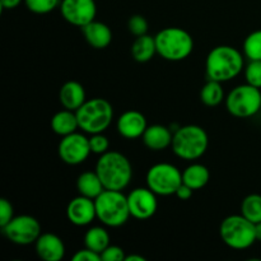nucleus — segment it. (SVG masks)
<instances>
[{"mask_svg":"<svg viewBox=\"0 0 261 261\" xmlns=\"http://www.w3.org/2000/svg\"><path fill=\"white\" fill-rule=\"evenodd\" d=\"M96 172L106 190L122 191L133 178V166L126 155L115 150L101 154L96 163Z\"/></svg>","mask_w":261,"mask_h":261,"instance_id":"obj_1","label":"nucleus"},{"mask_svg":"<svg viewBox=\"0 0 261 261\" xmlns=\"http://www.w3.org/2000/svg\"><path fill=\"white\" fill-rule=\"evenodd\" d=\"M244 55L237 48L228 45L214 47L205 60V71L212 81L229 82L244 70Z\"/></svg>","mask_w":261,"mask_h":261,"instance_id":"obj_2","label":"nucleus"},{"mask_svg":"<svg viewBox=\"0 0 261 261\" xmlns=\"http://www.w3.org/2000/svg\"><path fill=\"white\" fill-rule=\"evenodd\" d=\"M97 219L103 226L117 228L129 221L132 217L127 203V196L122 191L106 190L94 199Z\"/></svg>","mask_w":261,"mask_h":261,"instance_id":"obj_3","label":"nucleus"},{"mask_svg":"<svg viewBox=\"0 0 261 261\" xmlns=\"http://www.w3.org/2000/svg\"><path fill=\"white\" fill-rule=\"evenodd\" d=\"M208 145L209 138L203 127L199 125H185L173 133L171 148L176 157L195 161L205 154Z\"/></svg>","mask_w":261,"mask_h":261,"instance_id":"obj_4","label":"nucleus"},{"mask_svg":"<svg viewBox=\"0 0 261 261\" xmlns=\"http://www.w3.org/2000/svg\"><path fill=\"white\" fill-rule=\"evenodd\" d=\"M157 54L168 61H182L194 50V38L180 27H167L154 36Z\"/></svg>","mask_w":261,"mask_h":261,"instance_id":"obj_5","label":"nucleus"},{"mask_svg":"<svg viewBox=\"0 0 261 261\" xmlns=\"http://www.w3.org/2000/svg\"><path fill=\"white\" fill-rule=\"evenodd\" d=\"M75 112L79 129L91 135L106 132L114 119L112 105L107 99L99 97L87 99Z\"/></svg>","mask_w":261,"mask_h":261,"instance_id":"obj_6","label":"nucleus"},{"mask_svg":"<svg viewBox=\"0 0 261 261\" xmlns=\"http://www.w3.org/2000/svg\"><path fill=\"white\" fill-rule=\"evenodd\" d=\"M219 234L224 244L233 250H246L256 241L255 223L242 214H233L222 221Z\"/></svg>","mask_w":261,"mask_h":261,"instance_id":"obj_7","label":"nucleus"},{"mask_svg":"<svg viewBox=\"0 0 261 261\" xmlns=\"http://www.w3.org/2000/svg\"><path fill=\"white\" fill-rule=\"evenodd\" d=\"M226 107L239 119L255 116L261 111V89L249 83L234 87L226 96Z\"/></svg>","mask_w":261,"mask_h":261,"instance_id":"obj_8","label":"nucleus"},{"mask_svg":"<svg viewBox=\"0 0 261 261\" xmlns=\"http://www.w3.org/2000/svg\"><path fill=\"white\" fill-rule=\"evenodd\" d=\"M147 186L160 196L175 195L182 184V172L171 163H157L148 170Z\"/></svg>","mask_w":261,"mask_h":261,"instance_id":"obj_9","label":"nucleus"},{"mask_svg":"<svg viewBox=\"0 0 261 261\" xmlns=\"http://www.w3.org/2000/svg\"><path fill=\"white\" fill-rule=\"evenodd\" d=\"M4 236L10 242L20 246L35 244L41 236V224L35 217L22 214L13 217L7 226L2 227Z\"/></svg>","mask_w":261,"mask_h":261,"instance_id":"obj_10","label":"nucleus"},{"mask_svg":"<svg viewBox=\"0 0 261 261\" xmlns=\"http://www.w3.org/2000/svg\"><path fill=\"white\" fill-rule=\"evenodd\" d=\"M58 153L60 160L66 165H81L86 162L87 158L92 153L89 138L76 132L63 137L59 143Z\"/></svg>","mask_w":261,"mask_h":261,"instance_id":"obj_11","label":"nucleus"},{"mask_svg":"<svg viewBox=\"0 0 261 261\" xmlns=\"http://www.w3.org/2000/svg\"><path fill=\"white\" fill-rule=\"evenodd\" d=\"M60 12L66 22L82 28L96 19L97 5L94 0H61Z\"/></svg>","mask_w":261,"mask_h":261,"instance_id":"obj_12","label":"nucleus"},{"mask_svg":"<svg viewBox=\"0 0 261 261\" xmlns=\"http://www.w3.org/2000/svg\"><path fill=\"white\" fill-rule=\"evenodd\" d=\"M130 214L133 218L145 221L152 218L158 209L157 194L149 188H137L127 195Z\"/></svg>","mask_w":261,"mask_h":261,"instance_id":"obj_13","label":"nucleus"},{"mask_svg":"<svg viewBox=\"0 0 261 261\" xmlns=\"http://www.w3.org/2000/svg\"><path fill=\"white\" fill-rule=\"evenodd\" d=\"M66 217L74 226H88L97 218L94 200L83 195H78L76 198L71 199L66 206Z\"/></svg>","mask_w":261,"mask_h":261,"instance_id":"obj_14","label":"nucleus"},{"mask_svg":"<svg viewBox=\"0 0 261 261\" xmlns=\"http://www.w3.org/2000/svg\"><path fill=\"white\" fill-rule=\"evenodd\" d=\"M148 124L144 115L135 110H129L120 115L116 121V129L125 139H138L142 138L147 130Z\"/></svg>","mask_w":261,"mask_h":261,"instance_id":"obj_15","label":"nucleus"},{"mask_svg":"<svg viewBox=\"0 0 261 261\" xmlns=\"http://www.w3.org/2000/svg\"><path fill=\"white\" fill-rule=\"evenodd\" d=\"M36 254L43 261H60L65 256L63 240L54 233H41L35 242Z\"/></svg>","mask_w":261,"mask_h":261,"instance_id":"obj_16","label":"nucleus"},{"mask_svg":"<svg viewBox=\"0 0 261 261\" xmlns=\"http://www.w3.org/2000/svg\"><path fill=\"white\" fill-rule=\"evenodd\" d=\"M172 138L173 132L171 130V127L165 126V125L155 124L148 125L142 139L148 149L160 152V150L171 147V144H172Z\"/></svg>","mask_w":261,"mask_h":261,"instance_id":"obj_17","label":"nucleus"},{"mask_svg":"<svg viewBox=\"0 0 261 261\" xmlns=\"http://www.w3.org/2000/svg\"><path fill=\"white\" fill-rule=\"evenodd\" d=\"M84 38L96 50H103L112 42V31L106 23L97 22L96 19L82 27Z\"/></svg>","mask_w":261,"mask_h":261,"instance_id":"obj_18","label":"nucleus"},{"mask_svg":"<svg viewBox=\"0 0 261 261\" xmlns=\"http://www.w3.org/2000/svg\"><path fill=\"white\" fill-rule=\"evenodd\" d=\"M59 99L64 109L76 111L87 101L86 89L79 82L69 81L61 86Z\"/></svg>","mask_w":261,"mask_h":261,"instance_id":"obj_19","label":"nucleus"},{"mask_svg":"<svg viewBox=\"0 0 261 261\" xmlns=\"http://www.w3.org/2000/svg\"><path fill=\"white\" fill-rule=\"evenodd\" d=\"M51 129L55 134L60 135L61 138L75 133L79 129L76 112L66 109L56 112L51 119Z\"/></svg>","mask_w":261,"mask_h":261,"instance_id":"obj_20","label":"nucleus"},{"mask_svg":"<svg viewBox=\"0 0 261 261\" xmlns=\"http://www.w3.org/2000/svg\"><path fill=\"white\" fill-rule=\"evenodd\" d=\"M76 190H78L79 195L87 196V198L94 200L99 194H102L105 188L96 171L94 172L86 171V172L81 173L76 180Z\"/></svg>","mask_w":261,"mask_h":261,"instance_id":"obj_21","label":"nucleus"},{"mask_svg":"<svg viewBox=\"0 0 261 261\" xmlns=\"http://www.w3.org/2000/svg\"><path fill=\"white\" fill-rule=\"evenodd\" d=\"M211 180V172L208 167L200 163H193L182 171V182L190 186L193 190H200L205 188Z\"/></svg>","mask_w":261,"mask_h":261,"instance_id":"obj_22","label":"nucleus"},{"mask_svg":"<svg viewBox=\"0 0 261 261\" xmlns=\"http://www.w3.org/2000/svg\"><path fill=\"white\" fill-rule=\"evenodd\" d=\"M157 54V45L153 36L143 35L135 38L132 45V55L138 63H148Z\"/></svg>","mask_w":261,"mask_h":261,"instance_id":"obj_23","label":"nucleus"},{"mask_svg":"<svg viewBox=\"0 0 261 261\" xmlns=\"http://www.w3.org/2000/svg\"><path fill=\"white\" fill-rule=\"evenodd\" d=\"M84 245L87 249L101 254L105 249L110 245V234L106 228L99 226L91 227L84 234Z\"/></svg>","mask_w":261,"mask_h":261,"instance_id":"obj_24","label":"nucleus"},{"mask_svg":"<svg viewBox=\"0 0 261 261\" xmlns=\"http://www.w3.org/2000/svg\"><path fill=\"white\" fill-rule=\"evenodd\" d=\"M200 99L208 107H216L221 105L226 99L221 82L208 79V82L204 84L200 91Z\"/></svg>","mask_w":261,"mask_h":261,"instance_id":"obj_25","label":"nucleus"},{"mask_svg":"<svg viewBox=\"0 0 261 261\" xmlns=\"http://www.w3.org/2000/svg\"><path fill=\"white\" fill-rule=\"evenodd\" d=\"M241 214L255 224L261 222V195L259 194L247 195L241 203Z\"/></svg>","mask_w":261,"mask_h":261,"instance_id":"obj_26","label":"nucleus"},{"mask_svg":"<svg viewBox=\"0 0 261 261\" xmlns=\"http://www.w3.org/2000/svg\"><path fill=\"white\" fill-rule=\"evenodd\" d=\"M244 54L249 60H261V30L254 31L245 38Z\"/></svg>","mask_w":261,"mask_h":261,"instance_id":"obj_27","label":"nucleus"},{"mask_svg":"<svg viewBox=\"0 0 261 261\" xmlns=\"http://www.w3.org/2000/svg\"><path fill=\"white\" fill-rule=\"evenodd\" d=\"M61 0H24L28 10L35 14H47L60 7Z\"/></svg>","mask_w":261,"mask_h":261,"instance_id":"obj_28","label":"nucleus"},{"mask_svg":"<svg viewBox=\"0 0 261 261\" xmlns=\"http://www.w3.org/2000/svg\"><path fill=\"white\" fill-rule=\"evenodd\" d=\"M246 83L261 89V60H249L245 68Z\"/></svg>","mask_w":261,"mask_h":261,"instance_id":"obj_29","label":"nucleus"},{"mask_svg":"<svg viewBox=\"0 0 261 261\" xmlns=\"http://www.w3.org/2000/svg\"><path fill=\"white\" fill-rule=\"evenodd\" d=\"M148 20L145 19V17L140 14H134L129 18L127 20V28H129V32L132 35H134L135 37H139V36L147 35L148 32Z\"/></svg>","mask_w":261,"mask_h":261,"instance_id":"obj_30","label":"nucleus"},{"mask_svg":"<svg viewBox=\"0 0 261 261\" xmlns=\"http://www.w3.org/2000/svg\"><path fill=\"white\" fill-rule=\"evenodd\" d=\"M89 145H91V150L94 154H103V153L109 152L110 142L109 138L103 135V133H98V134H92L89 138Z\"/></svg>","mask_w":261,"mask_h":261,"instance_id":"obj_31","label":"nucleus"},{"mask_svg":"<svg viewBox=\"0 0 261 261\" xmlns=\"http://www.w3.org/2000/svg\"><path fill=\"white\" fill-rule=\"evenodd\" d=\"M125 251L116 245H109L103 251L101 252L102 261H125Z\"/></svg>","mask_w":261,"mask_h":261,"instance_id":"obj_32","label":"nucleus"},{"mask_svg":"<svg viewBox=\"0 0 261 261\" xmlns=\"http://www.w3.org/2000/svg\"><path fill=\"white\" fill-rule=\"evenodd\" d=\"M14 217L13 205L7 199H0V227H4L9 223Z\"/></svg>","mask_w":261,"mask_h":261,"instance_id":"obj_33","label":"nucleus"},{"mask_svg":"<svg viewBox=\"0 0 261 261\" xmlns=\"http://www.w3.org/2000/svg\"><path fill=\"white\" fill-rule=\"evenodd\" d=\"M71 259L73 261H101V254L86 247L83 250H78Z\"/></svg>","mask_w":261,"mask_h":261,"instance_id":"obj_34","label":"nucleus"},{"mask_svg":"<svg viewBox=\"0 0 261 261\" xmlns=\"http://www.w3.org/2000/svg\"><path fill=\"white\" fill-rule=\"evenodd\" d=\"M194 191H195V190H193V189H191L190 186L185 185V184L182 182V184H181V185H180V188L177 189V191H176L175 195L177 196V198L180 199V200L186 201V200H189V199L193 198Z\"/></svg>","mask_w":261,"mask_h":261,"instance_id":"obj_35","label":"nucleus"},{"mask_svg":"<svg viewBox=\"0 0 261 261\" xmlns=\"http://www.w3.org/2000/svg\"><path fill=\"white\" fill-rule=\"evenodd\" d=\"M24 0H0V7L2 10H12L19 7V4Z\"/></svg>","mask_w":261,"mask_h":261,"instance_id":"obj_36","label":"nucleus"},{"mask_svg":"<svg viewBox=\"0 0 261 261\" xmlns=\"http://www.w3.org/2000/svg\"><path fill=\"white\" fill-rule=\"evenodd\" d=\"M125 261H145L144 256H140V255H127L125 257Z\"/></svg>","mask_w":261,"mask_h":261,"instance_id":"obj_37","label":"nucleus"},{"mask_svg":"<svg viewBox=\"0 0 261 261\" xmlns=\"http://www.w3.org/2000/svg\"><path fill=\"white\" fill-rule=\"evenodd\" d=\"M255 233H256V241L261 242V222L255 224Z\"/></svg>","mask_w":261,"mask_h":261,"instance_id":"obj_38","label":"nucleus"}]
</instances>
